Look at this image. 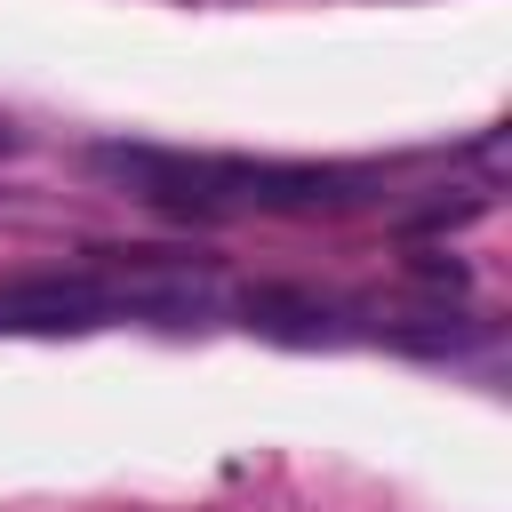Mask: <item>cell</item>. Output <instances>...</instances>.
Returning <instances> with one entry per match:
<instances>
[{
    "mask_svg": "<svg viewBox=\"0 0 512 512\" xmlns=\"http://www.w3.org/2000/svg\"><path fill=\"white\" fill-rule=\"evenodd\" d=\"M240 328H256L272 344H336L344 336L336 312L320 296H304V288H248L240 296Z\"/></svg>",
    "mask_w": 512,
    "mask_h": 512,
    "instance_id": "277c9868",
    "label": "cell"
},
{
    "mask_svg": "<svg viewBox=\"0 0 512 512\" xmlns=\"http://www.w3.org/2000/svg\"><path fill=\"white\" fill-rule=\"evenodd\" d=\"M0 152H8V128H0Z\"/></svg>",
    "mask_w": 512,
    "mask_h": 512,
    "instance_id": "52a82bcc",
    "label": "cell"
},
{
    "mask_svg": "<svg viewBox=\"0 0 512 512\" xmlns=\"http://www.w3.org/2000/svg\"><path fill=\"white\" fill-rule=\"evenodd\" d=\"M88 160H96V176L128 184L136 200H152L168 216H224V208H240L232 160H192V152H152V144H96Z\"/></svg>",
    "mask_w": 512,
    "mask_h": 512,
    "instance_id": "6da1fadb",
    "label": "cell"
},
{
    "mask_svg": "<svg viewBox=\"0 0 512 512\" xmlns=\"http://www.w3.org/2000/svg\"><path fill=\"white\" fill-rule=\"evenodd\" d=\"M104 312H112V288L64 280V272L0 288V336H64V328H96Z\"/></svg>",
    "mask_w": 512,
    "mask_h": 512,
    "instance_id": "7a4b0ae2",
    "label": "cell"
},
{
    "mask_svg": "<svg viewBox=\"0 0 512 512\" xmlns=\"http://www.w3.org/2000/svg\"><path fill=\"white\" fill-rule=\"evenodd\" d=\"M416 280H432V288H464V264H456V256H416Z\"/></svg>",
    "mask_w": 512,
    "mask_h": 512,
    "instance_id": "8992f818",
    "label": "cell"
},
{
    "mask_svg": "<svg viewBox=\"0 0 512 512\" xmlns=\"http://www.w3.org/2000/svg\"><path fill=\"white\" fill-rule=\"evenodd\" d=\"M240 208H344L360 200V176L344 168H264V160H232Z\"/></svg>",
    "mask_w": 512,
    "mask_h": 512,
    "instance_id": "3957f363",
    "label": "cell"
},
{
    "mask_svg": "<svg viewBox=\"0 0 512 512\" xmlns=\"http://www.w3.org/2000/svg\"><path fill=\"white\" fill-rule=\"evenodd\" d=\"M384 336L408 344V352H464V344H480V320H464V312H392Z\"/></svg>",
    "mask_w": 512,
    "mask_h": 512,
    "instance_id": "5b68a950",
    "label": "cell"
}]
</instances>
